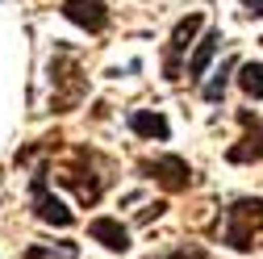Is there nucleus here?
<instances>
[{
    "label": "nucleus",
    "instance_id": "nucleus-7",
    "mask_svg": "<svg viewBox=\"0 0 263 259\" xmlns=\"http://www.w3.org/2000/svg\"><path fill=\"white\" fill-rule=\"evenodd\" d=\"M63 17L88 34H105L109 25V5L105 0H63Z\"/></svg>",
    "mask_w": 263,
    "mask_h": 259
},
{
    "label": "nucleus",
    "instance_id": "nucleus-12",
    "mask_svg": "<svg viewBox=\"0 0 263 259\" xmlns=\"http://www.w3.org/2000/svg\"><path fill=\"white\" fill-rule=\"evenodd\" d=\"M238 88L263 101V63H238Z\"/></svg>",
    "mask_w": 263,
    "mask_h": 259
},
{
    "label": "nucleus",
    "instance_id": "nucleus-13",
    "mask_svg": "<svg viewBox=\"0 0 263 259\" xmlns=\"http://www.w3.org/2000/svg\"><path fill=\"white\" fill-rule=\"evenodd\" d=\"M163 259H201V251H196V247L188 251V247H184V251H176V255H163Z\"/></svg>",
    "mask_w": 263,
    "mask_h": 259
},
{
    "label": "nucleus",
    "instance_id": "nucleus-2",
    "mask_svg": "<svg viewBox=\"0 0 263 259\" xmlns=\"http://www.w3.org/2000/svg\"><path fill=\"white\" fill-rule=\"evenodd\" d=\"M50 168L42 163L38 172H34V180H29V201H34V213L46 221V226H59V230H67V226L76 221V213L67 209V205H63L59 197H50Z\"/></svg>",
    "mask_w": 263,
    "mask_h": 259
},
{
    "label": "nucleus",
    "instance_id": "nucleus-4",
    "mask_svg": "<svg viewBox=\"0 0 263 259\" xmlns=\"http://www.w3.org/2000/svg\"><path fill=\"white\" fill-rule=\"evenodd\" d=\"M201 25H205V17H201V13H188V17H180V21H176L172 42H167V50H163V76H167V80H180V59L188 54V46H196L192 38L201 34Z\"/></svg>",
    "mask_w": 263,
    "mask_h": 259
},
{
    "label": "nucleus",
    "instance_id": "nucleus-11",
    "mask_svg": "<svg viewBox=\"0 0 263 259\" xmlns=\"http://www.w3.org/2000/svg\"><path fill=\"white\" fill-rule=\"evenodd\" d=\"M234 67H238V59H226V63H221V67L213 71V80H209V84L201 88V96H205V101H209V105H217V101H221V96H226V84H230V71H234Z\"/></svg>",
    "mask_w": 263,
    "mask_h": 259
},
{
    "label": "nucleus",
    "instance_id": "nucleus-8",
    "mask_svg": "<svg viewBox=\"0 0 263 259\" xmlns=\"http://www.w3.org/2000/svg\"><path fill=\"white\" fill-rule=\"evenodd\" d=\"M88 234L101 243L105 251H129V230H125L117 217H92L88 221Z\"/></svg>",
    "mask_w": 263,
    "mask_h": 259
},
{
    "label": "nucleus",
    "instance_id": "nucleus-9",
    "mask_svg": "<svg viewBox=\"0 0 263 259\" xmlns=\"http://www.w3.org/2000/svg\"><path fill=\"white\" fill-rule=\"evenodd\" d=\"M129 130H134L138 138H159V142H167L172 138V125H167V117L163 113H155V109H134L129 113Z\"/></svg>",
    "mask_w": 263,
    "mask_h": 259
},
{
    "label": "nucleus",
    "instance_id": "nucleus-1",
    "mask_svg": "<svg viewBox=\"0 0 263 259\" xmlns=\"http://www.w3.org/2000/svg\"><path fill=\"white\" fill-rule=\"evenodd\" d=\"M263 234V201L259 197H242L226 209V226H221V243L234 251H251L255 238Z\"/></svg>",
    "mask_w": 263,
    "mask_h": 259
},
{
    "label": "nucleus",
    "instance_id": "nucleus-5",
    "mask_svg": "<svg viewBox=\"0 0 263 259\" xmlns=\"http://www.w3.org/2000/svg\"><path fill=\"white\" fill-rule=\"evenodd\" d=\"M142 172H146L159 188H167V192H188V184H192V168H188V159H180V155H159V159H146Z\"/></svg>",
    "mask_w": 263,
    "mask_h": 259
},
{
    "label": "nucleus",
    "instance_id": "nucleus-3",
    "mask_svg": "<svg viewBox=\"0 0 263 259\" xmlns=\"http://www.w3.org/2000/svg\"><path fill=\"white\" fill-rule=\"evenodd\" d=\"M67 188H76V197L80 205H96L101 201V192H105V176H96L92 172V151H76V163L59 176Z\"/></svg>",
    "mask_w": 263,
    "mask_h": 259
},
{
    "label": "nucleus",
    "instance_id": "nucleus-14",
    "mask_svg": "<svg viewBox=\"0 0 263 259\" xmlns=\"http://www.w3.org/2000/svg\"><path fill=\"white\" fill-rule=\"evenodd\" d=\"M242 5H247L251 17H263V0H242Z\"/></svg>",
    "mask_w": 263,
    "mask_h": 259
},
{
    "label": "nucleus",
    "instance_id": "nucleus-10",
    "mask_svg": "<svg viewBox=\"0 0 263 259\" xmlns=\"http://www.w3.org/2000/svg\"><path fill=\"white\" fill-rule=\"evenodd\" d=\"M217 46H221V29H209V34L196 42V50H192V59H188V80H192V84H201V76H205V67H209V59L217 54Z\"/></svg>",
    "mask_w": 263,
    "mask_h": 259
},
{
    "label": "nucleus",
    "instance_id": "nucleus-6",
    "mask_svg": "<svg viewBox=\"0 0 263 259\" xmlns=\"http://www.w3.org/2000/svg\"><path fill=\"white\" fill-rule=\"evenodd\" d=\"M238 121H242V142L230 146L226 159L230 163H263V121H255L251 109H242Z\"/></svg>",
    "mask_w": 263,
    "mask_h": 259
}]
</instances>
